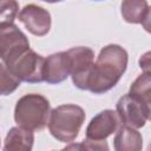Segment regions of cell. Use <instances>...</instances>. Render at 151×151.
<instances>
[{"mask_svg":"<svg viewBox=\"0 0 151 151\" xmlns=\"http://www.w3.org/2000/svg\"><path fill=\"white\" fill-rule=\"evenodd\" d=\"M127 66L126 51L116 44H110L101 48L91 70L87 90L94 94L111 90L120 80Z\"/></svg>","mask_w":151,"mask_h":151,"instance_id":"6da1fadb","label":"cell"},{"mask_svg":"<svg viewBox=\"0 0 151 151\" xmlns=\"http://www.w3.org/2000/svg\"><path fill=\"white\" fill-rule=\"evenodd\" d=\"M50 101L41 94L29 93L22 96L14 109V120L19 126L32 131L42 130L50 120Z\"/></svg>","mask_w":151,"mask_h":151,"instance_id":"7a4b0ae2","label":"cell"},{"mask_svg":"<svg viewBox=\"0 0 151 151\" xmlns=\"http://www.w3.org/2000/svg\"><path fill=\"white\" fill-rule=\"evenodd\" d=\"M85 120L84 110L74 104L60 105L51 111L48 130L51 134L63 143H71L77 138Z\"/></svg>","mask_w":151,"mask_h":151,"instance_id":"3957f363","label":"cell"},{"mask_svg":"<svg viewBox=\"0 0 151 151\" xmlns=\"http://www.w3.org/2000/svg\"><path fill=\"white\" fill-rule=\"evenodd\" d=\"M45 58L28 48L11 63L5 64L21 81L40 83L44 81Z\"/></svg>","mask_w":151,"mask_h":151,"instance_id":"277c9868","label":"cell"},{"mask_svg":"<svg viewBox=\"0 0 151 151\" xmlns=\"http://www.w3.org/2000/svg\"><path fill=\"white\" fill-rule=\"evenodd\" d=\"M117 113L120 122L130 127H143L146 120H151V106L130 92L117 103Z\"/></svg>","mask_w":151,"mask_h":151,"instance_id":"5b68a950","label":"cell"},{"mask_svg":"<svg viewBox=\"0 0 151 151\" xmlns=\"http://www.w3.org/2000/svg\"><path fill=\"white\" fill-rule=\"evenodd\" d=\"M29 48L26 35L13 24H0V57L4 64L11 63Z\"/></svg>","mask_w":151,"mask_h":151,"instance_id":"8992f818","label":"cell"},{"mask_svg":"<svg viewBox=\"0 0 151 151\" xmlns=\"http://www.w3.org/2000/svg\"><path fill=\"white\" fill-rule=\"evenodd\" d=\"M71 61L73 84L80 90H87L88 77L94 64V52L90 47H73L67 51Z\"/></svg>","mask_w":151,"mask_h":151,"instance_id":"52a82bcc","label":"cell"},{"mask_svg":"<svg viewBox=\"0 0 151 151\" xmlns=\"http://www.w3.org/2000/svg\"><path fill=\"white\" fill-rule=\"evenodd\" d=\"M119 123L120 118L117 112L104 110L91 119L86 129V138L92 140H105L118 130Z\"/></svg>","mask_w":151,"mask_h":151,"instance_id":"ba28073f","label":"cell"},{"mask_svg":"<svg viewBox=\"0 0 151 151\" xmlns=\"http://www.w3.org/2000/svg\"><path fill=\"white\" fill-rule=\"evenodd\" d=\"M19 20L34 35L42 37L51 28V14L45 8L34 4L26 5L19 13Z\"/></svg>","mask_w":151,"mask_h":151,"instance_id":"9c48e42d","label":"cell"},{"mask_svg":"<svg viewBox=\"0 0 151 151\" xmlns=\"http://www.w3.org/2000/svg\"><path fill=\"white\" fill-rule=\"evenodd\" d=\"M71 76V61L67 51L58 52L48 55L45 60L44 81L48 84H58Z\"/></svg>","mask_w":151,"mask_h":151,"instance_id":"30bf717a","label":"cell"},{"mask_svg":"<svg viewBox=\"0 0 151 151\" xmlns=\"http://www.w3.org/2000/svg\"><path fill=\"white\" fill-rule=\"evenodd\" d=\"M34 136L32 130L25 129L22 126L12 127L4 144V151H29L33 146Z\"/></svg>","mask_w":151,"mask_h":151,"instance_id":"8fae6325","label":"cell"},{"mask_svg":"<svg viewBox=\"0 0 151 151\" xmlns=\"http://www.w3.org/2000/svg\"><path fill=\"white\" fill-rule=\"evenodd\" d=\"M113 142L117 151H139L143 147L142 134L134 127L126 125L118 129Z\"/></svg>","mask_w":151,"mask_h":151,"instance_id":"7c38bea8","label":"cell"},{"mask_svg":"<svg viewBox=\"0 0 151 151\" xmlns=\"http://www.w3.org/2000/svg\"><path fill=\"white\" fill-rule=\"evenodd\" d=\"M147 8L149 6L146 0H123L122 17L126 22L142 24Z\"/></svg>","mask_w":151,"mask_h":151,"instance_id":"4fadbf2b","label":"cell"},{"mask_svg":"<svg viewBox=\"0 0 151 151\" xmlns=\"http://www.w3.org/2000/svg\"><path fill=\"white\" fill-rule=\"evenodd\" d=\"M130 93L151 106V73L140 74L131 85Z\"/></svg>","mask_w":151,"mask_h":151,"instance_id":"5bb4252c","label":"cell"},{"mask_svg":"<svg viewBox=\"0 0 151 151\" xmlns=\"http://www.w3.org/2000/svg\"><path fill=\"white\" fill-rule=\"evenodd\" d=\"M20 79L2 63L0 66V90L2 96H7L17 90L20 85Z\"/></svg>","mask_w":151,"mask_h":151,"instance_id":"9a60e30c","label":"cell"},{"mask_svg":"<svg viewBox=\"0 0 151 151\" xmlns=\"http://www.w3.org/2000/svg\"><path fill=\"white\" fill-rule=\"evenodd\" d=\"M19 11L17 0H1L0 6V24H13Z\"/></svg>","mask_w":151,"mask_h":151,"instance_id":"2e32d148","label":"cell"},{"mask_svg":"<svg viewBox=\"0 0 151 151\" xmlns=\"http://www.w3.org/2000/svg\"><path fill=\"white\" fill-rule=\"evenodd\" d=\"M65 149H85V150H109V146L105 140H92V139H85L78 145H70Z\"/></svg>","mask_w":151,"mask_h":151,"instance_id":"e0dca14e","label":"cell"},{"mask_svg":"<svg viewBox=\"0 0 151 151\" xmlns=\"http://www.w3.org/2000/svg\"><path fill=\"white\" fill-rule=\"evenodd\" d=\"M139 67L144 73H151V51L144 53L139 58Z\"/></svg>","mask_w":151,"mask_h":151,"instance_id":"ac0fdd59","label":"cell"},{"mask_svg":"<svg viewBox=\"0 0 151 151\" xmlns=\"http://www.w3.org/2000/svg\"><path fill=\"white\" fill-rule=\"evenodd\" d=\"M142 25L144 27V29L151 34V6L147 8L145 15H144V19L142 21Z\"/></svg>","mask_w":151,"mask_h":151,"instance_id":"d6986e66","label":"cell"},{"mask_svg":"<svg viewBox=\"0 0 151 151\" xmlns=\"http://www.w3.org/2000/svg\"><path fill=\"white\" fill-rule=\"evenodd\" d=\"M41 1H45V2H50V4H53V2H59V1H63V0H41Z\"/></svg>","mask_w":151,"mask_h":151,"instance_id":"ffe728a7","label":"cell"}]
</instances>
